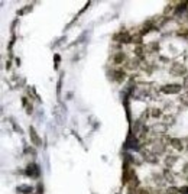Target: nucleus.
Segmentation results:
<instances>
[{"instance_id": "f257e3e1", "label": "nucleus", "mask_w": 188, "mask_h": 194, "mask_svg": "<svg viewBox=\"0 0 188 194\" xmlns=\"http://www.w3.org/2000/svg\"><path fill=\"white\" fill-rule=\"evenodd\" d=\"M181 90V86L179 84H169V86H164L162 87V91L164 93H178Z\"/></svg>"}, {"instance_id": "f03ea898", "label": "nucleus", "mask_w": 188, "mask_h": 194, "mask_svg": "<svg viewBox=\"0 0 188 194\" xmlns=\"http://www.w3.org/2000/svg\"><path fill=\"white\" fill-rule=\"evenodd\" d=\"M171 72L172 74H177V75H181V74H185L187 72V68L184 65H179V64H174L171 67Z\"/></svg>"}, {"instance_id": "7ed1b4c3", "label": "nucleus", "mask_w": 188, "mask_h": 194, "mask_svg": "<svg viewBox=\"0 0 188 194\" xmlns=\"http://www.w3.org/2000/svg\"><path fill=\"white\" fill-rule=\"evenodd\" d=\"M26 174H28L29 177H38V175H39V168H38V165H35V164L29 165L28 170H26Z\"/></svg>"}, {"instance_id": "20e7f679", "label": "nucleus", "mask_w": 188, "mask_h": 194, "mask_svg": "<svg viewBox=\"0 0 188 194\" xmlns=\"http://www.w3.org/2000/svg\"><path fill=\"white\" fill-rule=\"evenodd\" d=\"M29 135H31V139H32V142L35 145H41V139L38 138V133H36V130L31 126L29 128Z\"/></svg>"}, {"instance_id": "39448f33", "label": "nucleus", "mask_w": 188, "mask_h": 194, "mask_svg": "<svg viewBox=\"0 0 188 194\" xmlns=\"http://www.w3.org/2000/svg\"><path fill=\"white\" fill-rule=\"evenodd\" d=\"M113 75H114L116 81H123V78L126 77V72L123 71V70H116V71L113 72Z\"/></svg>"}, {"instance_id": "423d86ee", "label": "nucleus", "mask_w": 188, "mask_h": 194, "mask_svg": "<svg viewBox=\"0 0 188 194\" xmlns=\"http://www.w3.org/2000/svg\"><path fill=\"white\" fill-rule=\"evenodd\" d=\"M169 142H171V145L175 148V149H178V151H181L184 148L183 146V142L179 141V139H177V138H172V139H169Z\"/></svg>"}, {"instance_id": "0eeeda50", "label": "nucleus", "mask_w": 188, "mask_h": 194, "mask_svg": "<svg viewBox=\"0 0 188 194\" xmlns=\"http://www.w3.org/2000/svg\"><path fill=\"white\" fill-rule=\"evenodd\" d=\"M125 58H126V55H125L123 52H119V54L114 55V62H116V64H120V62L125 61Z\"/></svg>"}, {"instance_id": "6e6552de", "label": "nucleus", "mask_w": 188, "mask_h": 194, "mask_svg": "<svg viewBox=\"0 0 188 194\" xmlns=\"http://www.w3.org/2000/svg\"><path fill=\"white\" fill-rule=\"evenodd\" d=\"M177 156H174V155H169V156H166V159H165V162H166V165H169V167H172L175 162H177Z\"/></svg>"}, {"instance_id": "1a4fd4ad", "label": "nucleus", "mask_w": 188, "mask_h": 194, "mask_svg": "<svg viewBox=\"0 0 188 194\" xmlns=\"http://www.w3.org/2000/svg\"><path fill=\"white\" fill-rule=\"evenodd\" d=\"M164 178H165V181L174 183V175L169 172V170H165V171H164Z\"/></svg>"}, {"instance_id": "9d476101", "label": "nucleus", "mask_w": 188, "mask_h": 194, "mask_svg": "<svg viewBox=\"0 0 188 194\" xmlns=\"http://www.w3.org/2000/svg\"><path fill=\"white\" fill-rule=\"evenodd\" d=\"M138 65H139L138 60H132V61H129L126 64V68H129V70H133V68H138Z\"/></svg>"}, {"instance_id": "9b49d317", "label": "nucleus", "mask_w": 188, "mask_h": 194, "mask_svg": "<svg viewBox=\"0 0 188 194\" xmlns=\"http://www.w3.org/2000/svg\"><path fill=\"white\" fill-rule=\"evenodd\" d=\"M164 151H165V146H164V145H162V144H155V148H154V152H155V154H162Z\"/></svg>"}, {"instance_id": "f8f14e48", "label": "nucleus", "mask_w": 188, "mask_h": 194, "mask_svg": "<svg viewBox=\"0 0 188 194\" xmlns=\"http://www.w3.org/2000/svg\"><path fill=\"white\" fill-rule=\"evenodd\" d=\"M143 156H145V159H146V161H149V162H156V161H158V159H155V155H152V154H146V152H145Z\"/></svg>"}, {"instance_id": "ddd939ff", "label": "nucleus", "mask_w": 188, "mask_h": 194, "mask_svg": "<svg viewBox=\"0 0 188 194\" xmlns=\"http://www.w3.org/2000/svg\"><path fill=\"white\" fill-rule=\"evenodd\" d=\"M181 193V190L177 189V187H171V189H168V191H166V194H179Z\"/></svg>"}, {"instance_id": "4468645a", "label": "nucleus", "mask_w": 188, "mask_h": 194, "mask_svg": "<svg viewBox=\"0 0 188 194\" xmlns=\"http://www.w3.org/2000/svg\"><path fill=\"white\" fill-rule=\"evenodd\" d=\"M154 180H155L156 184H164V181H165V178H162L161 175H156V174H154Z\"/></svg>"}, {"instance_id": "2eb2a0df", "label": "nucleus", "mask_w": 188, "mask_h": 194, "mask_svg": "<svg viewBox=\"0 0 188 194\" xmlns=\"http://www.w3.org/2000/svg\"><path fill=\"white\" fill-rule=\"evenodd\" d=\"M152 116H154V117L162 116V110H159V109H154V113H152Z\"/></svg>"}, {"instance_id": "dca6fc26", "label": "nucleus", "mask_w": 188, "mask_h": 194, "mask_svg": "<svg viewBox=\"0 0 188 194\" xmlns=\"http://www.w3.org/2000/svg\"><path fill=\"white\" fill-rule=\"evenodd\" d=\"M142 52H143V48H142V46H138V48H136V54H138V57H140V58H142V57H143V54H142Z\"/></svg>"}, {"instance_id": "f3484780", "label": "nucleus", "mask_w": 188, "mask_h": 194, "mask_svg": "<svg viewBox=\"0 0 188 194\" xmlns=\"http://www.w3.org/2000/svg\"><path fill=\"white\" fill-rule=\"evenodd\" d=\"M165 129H166V126H158V125H156L155 128H154V130H156V132H164Z\"/></svg>"}, {"instance_id": "a211bd4d", "label": "nucleus", "mask_w": 188, "mask_h": 194, "mask_svg": "<svg viewBox=\"0 0 188 194\" xmlns=\"http://www.w3.org/2000/svg\"><path fill=\"white\" fill-rule=\"evenodd\" d=\"M138 194H149V190L140 189V190H138Z\"/></svg>"}, {"instance_id": "6ab92c4d", "label": "nucleus", "mask_w": 188, "mask_h": 194, "mask_svg": "<svg viewBox=\"0 0 188 194\" xmlns=\"http://www.w3.org/2000/svg\"><path fill=\"white\" fill-rule=\"evenodd\" d=\"M183 32H178L179 35H184V36H188V29H181Z\"/></svg>"}]
</instances>
